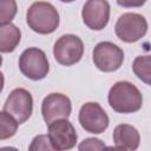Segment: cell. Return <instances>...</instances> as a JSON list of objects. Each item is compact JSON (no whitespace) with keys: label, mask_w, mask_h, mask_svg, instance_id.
I'll return each instance as SVG.
<instances>
[{"label":"cell","mask_w":151,"mask_h":151,"mask_svg":"<svg viewBox=\"0 0 151 151\" xmlns=\"http://www.w3.org/2000/svg\"><path fill=\"white\" fill-rule=\"evenodd\" d=\"M71 111V100L63 93H50L41 103V113L46 124H50L57 119L68 118Z\"/></svg>","instance_id":"obj_11"},{"label":"cell","mask_w":151,"mask_h":151,"mask_svg":"<svg viewBox=\"0 0 151 151\" xmlns=\"http://www.w3.org/2000/svg\"><path fill=\"white\" fill-rule=\"evenodd\" d=\"M19 122L8 112L1 111L0 113V139L5 140L17 133Z\"/></svg>","instance_id":"obj_15"},{"label":"cell","mask_w":151,"mask_h":151,"mask_svg":"<svg viewBox=\"0 0 151 151\" xmlns=\"http://www.w3.org/2000/svg\"><path fill=\"white\" fill-rule=\"evenodd\" d=\"M113 143L117 149L123 150H137L140 143V136L138 130L129 124L117 125L113 130Z\"/></svg>","instance_id":"obj_12"},{"label":"cell","mask_w":151,"mask_h":151,"mask_svg":"<svg viewBox=\"0 0 151 151\" xmlns=\"http://www.w3.org/2000/svg\"><path fill=\"white\" fill-rule=\"evenodd\" d=\"M84 54V42L74 34L61 35L53 46V55L63 66H72L80 61Z\"/></svg>","instance_id":"obj_5"},{"label":"cell","mask_w":151,"mask_h":151,"mask_svg":"<svg viewBox=\"0 0 151 151\" xmlns=\"http://www.w3.org/2000/svg\"><path fill=\"white\" fill-rule=\"evenodd\" d=\"M28 150H31V151H53L54 147L51 143L48 134H39L33 138Z\"/></svg>","instance_id":"obj_17"},{"label":"cell","mask_w":151,"mask_h":151,"mask_svg":"<svg viewBox=\"0 0 151 151\" xmlns=\"http://www.w3.org/2000/svg\"><path fill=\"white\" fill-rule=\"evenodd\" d=\"M4 111L12 114L19 124L27 122L33 112L32 94L25 88H14L4 104Z\"/></svg>","instance_id":"obj_8"},{"label":"cell","mask_w":151,"mask_h":151,"mask_svg":"<svg viewBox=\"0 0 151 151\" xmlns=\"http://www.w3.org/2000/svg\"><path fill=\"white\" fill-rule=\"evenodd\" d=\"M59 1H61V2H67V4H68V2H73L74 0H59Z\"/></svg>","instance_id":"obj_20"},{"label":"cell","mask_w":151,"mask_h":151,"mask_svg":"<svg viewBox=\"0 0 151 151\" xmlns=\"http://www.w3.org/2000/svg\"><path fill=\"white\" fill-rule=\"evenodd\" d=\"M20 72L31 80L44 79L50 71V64L46 53L38 47L26 48L19 57Z\"/></svg>","instance_id":"obj_3"},{"label":"cell","mask_w":151,"mask_h":151,"mask_svg":"<svg viewBox=\"0 0 151 151\" xmlns=\"http://www.w3.org/2000/svg\"><path fill=\"white\" fill-rule=\"evenodd\" d=\"M116 35L124 42L131 44L140 40L147 32L146 19L138 13L122 14L114 26Z\"/></svg>","instance_id":"obj_4"},{"label":"cell","mask_w":151,"mask_h":151,"mask_svg":"<svg viewBox=\"0 0 151 151\" xmlns=\"http://www.w3.org/2000/svg\"><path fill=\"white\" fill-rule=\"evenodd\" d=\"M48 137L51 143L57 151H66L71 150L76 146L78 134L76 132L74 126L67 120L57 119L48 124Z\"/></svg>","instance_id":"obj_9"},{"label":"cell","mask_w":151,"mask_h":151,"mask_svg":"<svg viewBox=\"0 0 151 151\" xmlns=\"http://www.w3.org/2000/svg\"><path fill=\"white\" fill-rule=\"evenodd\" d=\"M107 100L113 111L118 113H133L142 109L143 96L130 81H117L109 91Z\"/></svg>","instance_id":"obj_1"},{"label":"cell","mask_w":151,"mask_h":151,"mask_svg":"<svg viewBox=\"0 0 151 151\" xmlns=\"http://www.w3.org/2000/svg\"><path fill=\"white\" fill-rule=\"evenodd\" d=\"M132 70L138 79L151 86V54L138 55L133 60Z\"/></svg>","instance_id":"obj_14"},{"label":"cell","mask_w":151,"mask_h":151,"mask_svg":"<svg viewBox=\"0 0 151 151\" xmlns=\"http://www.w3.org/2000/svg\"><path fill=\"white\" fill-rule=\"evenodd\" d=\"M26 21L33 32L39 34H51L59 27V13L52 4L37 1L27 9Z\"/></svg>","instance_id":"obj_2"},{"label":"cell","mask_w":151,"mask_h":151,"mask_svg":"<svg viewBox=\"0 0 151 151\" xmlns=\"http://www.w3.org/2000/svg\"><path fill=\"white\" fill-rule=\"evenodd\" d=\"M105 147H106V145L100 139H98V138H86L79 144L78 150H80V151H86V150L98 151V150H104Z\"/></svg>","instance_id":"obj_18"},{"label":"cell","mask_w":151,"mask_h":151,"mask_svg":"<svg viewBox=\"0 0 151 151\" xmlns=\"http://www.w3.org/2000/svg\"><path fill=\"white\" fill-rule=\"evenodd\" d=\"M146 0H117V4L122 7L125 8H131V7H142Z\"/></svg>","instance_id":"obj_19"},{"label":"cell","mask_w":151,"mask_h":151,"mask_svg":"<svg viewBox=\"0 0 151 151\" xmlns=\"http://www.w3.org/2000/svg\"><path fill=\"white\" fill-rule=\"evenodd\" d=\"M96 67L103 72H114L120 68L124 61L123 50L111 41H101L96 45L92 52Z\"/></svg>","instance_id":"obj_6"},{"label":"cell","mask_w":151,"mask_h":151,"mask_svg":"<svg viewBox=\"0 0 151 151\" xmlns=\"http://www.w3.org/2000/svg\"><path fill=\"white\" fill-rule=\"evenodd\" d=\"M84 24L93 31H100L109 24L110 4L107 0H87L81 11Z\"/></svg>","instance_id":"obj_10"},{"label":"cell","mask_w":151,"mask_h":151,"mask_svg":"<svg viewBox=\"0 0 151 151\" xmlns=\"http://www.w3.org/2000/svg\"><path fill=\"white\" fill-rule=\"evenodd\" d=\"M79 123L86 132L99 134L107 129L110 119L104 109L98 103L88 101L80 107Z\"/></svg>","instance_id":"obj_7"},{"label":"cell","mask_w":151,"mask_h":151,"mask_svg":"<svg viewBox=\"0 0 151 151\" xmlns=\"http://www.w3.org/2000/svg\"><path fill=\"white\" fill-rule=\"evenodd\" d=\"M1 14H0V24L11 22L17 14V2L15 0H0Z\"/></svg>","instance_id":"obj_16"},{"label":"cell","mask_w":151,"mask_h":151,"mask_svg":"<svg viewBox=\"0 0 151 151\" xmlns=\"http://www.w3.org/2000/svg\"><path fill=\"white\" fill-rule=\"evenodd\" d=\"M21 39L20 29L12 22L0 25V51L1 53L13 52Z\"/></svg>","instance_id":"obj_13"}]
</instances>
